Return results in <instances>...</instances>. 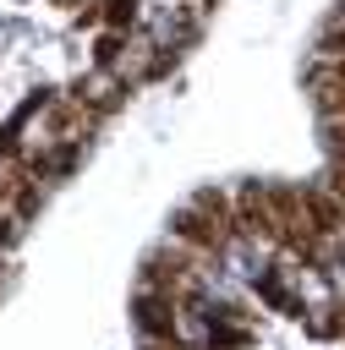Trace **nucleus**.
Wrapping results in <instances>:
<instances>
[{"instance_id": "1", "label": "nucleus", "mask_w": 345, "mask_h": 350, "mask_svg": "<svg viewBox=\"0 0 345 350\" xmlns=\"http://www.w3.org/2000/svg\"><path fill=\"white\" fill-rule=\"evenodd\" d=\"M137 328H142L148 339H175V295L159 290L153 279L137 290Z\"/></svg>"}, {"instance_id": "4", "label": "nucleus", "mask_w": 345, "mask_h": 350, "mask_svg": "<svg viewBox=\"0 0 345 350\" xmlns=\"http://www.w3.org/2000/svg\"><path fill=\"white\" fill-rule=\"evenodd\" d=\"M99 5H104V16H110L115 27H120V22L131 16V0H99Z\"/></svg>"}, {"instance_id": "2", "label": "nucleus", "mask_w": 345, "mask_h": 350, "mask_svg": "<svg viewBox=\"0 0 345 350\" xmlns=\"http://www.w3.org/2000/svg\"><path fill=\"white\" fill-rule=\"evenodd\" d=\"M120 93H126V88H120V71H115V66L88 71V77L77 82V104H88V109H110Z\"/></svg>"}, {"instance_id": "3", "label": "nucleus", "mask_w": 345, "mask_h": 350, "mask_svg": "<svg viewBox=\"0 0 345 350\" xmlns=\"http://www.w3.org/2000/svg\"><path fill=\"white\" fill-rule=\"evenodd\" d=\"M257 295H263L274 312H296V295L285 290V279H279V273H263V279H257Z\"/></svg>"}, {"instance_id": "5", "label": "nucleus", "mask_w": 345, "mask_h": 350, "mask_svg": "<svg viewBox=\"0 0 345 350\" xmlns=\"http://www.w3.org/2000/svg\"><path fill=\"white\" fill-rule=\"evenodd\" d=\"M11 235H16V224H11V219H0V241H11Z\"/></svg>"}]
</instances>
